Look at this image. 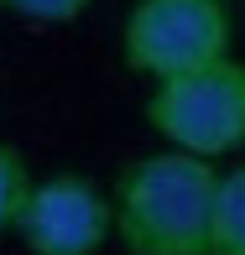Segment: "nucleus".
<instances>
[{"label": "nucleus", "mask_w": 245, "mask_h": 255, "mask_svg": "<svg viewBox=\"0 0 245 255\" xmlns=\"http://www.w3.org/2000/svg\"><path fill=\"white\" fill-rule=\"evenodd\" d=\"M214 255H245V161L219 172L214 198Z\"/></svg>", "instance_id": "obj_5"}, {"label": "nucleus", "mask_w": 245, "mask_h": 255, "mask_svg": "<svg viewBox=\"0 0 245 255\" xmlns=\"http://www.w3.org/2000/svg\"><path fill=\"white\" fill-rule=\"evenodd\" d=\"M0 10L21 21H42V26H57V21H78L89 10V0H0Z\"/></svg>", "instance_id": "obj_7"}, {"label": "nucleus", "mask_w": 245, "mask_h": 255, "mask_svg": "<svg viewBox=\"0 0 245 255\" xmlns=\"http://www.w3.org/2000/svg\"><path fill=\"white\" fill-rule=\"evenodd\" d=\"M120 52L136 73L172 78L230 57L225 0H136L120 26Z\"/></svg>", "instance_id": "obj_3"}, {"label": "nucleus", "mask_w": 245, "mask_h": 255, "mask_svg": "<svg viewBox=\"0 0 245 255\" xmlns=\"http://www.w3.org/2000/svg\"><path fill=\"white\" fill-rule=\"evenodd\" d=\"M31 188H37V182H31V172H26V156L0 141V229L21 224V208H26Z\"/></svg>", "instance_id": "obj_6"}, {"label": "nucleus", "mask_w": 245, "mask_h": 255, "mask_svg": "<svg viewBox=\"0 0 245 255\" xmlns=\"http://www.w3.org/2000/svg\"><path fill=\"white\" fill-rule=\"evenodd\" d=\"M146 125L167 146L193 156H230L245 146V63L219 57V63L188 68V73L157 78L146 99Z\"/></svg>", "instance_id": "obj_2"}, {"label": "nucleus", "mask_w": 245, "mask_h": 255, "mask_svg": "<svg viewBox=\"0 0 245 255\" xmlns=\"http://www.w3.org/2000/svg\"><path fill=\"white\" fill-rule=\"evenodd\" d=\"M115 235L131 255H214L219 167L193 151L136 156L115 182Z\"/></svg>", "instance_id": "obj_1"}, {"label": "nucleus", "mask_w": 245, "mask_h": 255, "mask_svg": "<svg viewBox=\"0 0 245 255\" xmlns=\"http://www.w3.org/2000/svg\"><path fill=\"white\" fill-rule=\"evenodd\" d=\"M16 235L31 255H99L115 235V198L73 172L47 177L31 188Z\"/></svg>", "instance_id": "obj_4"}]
</instances>
